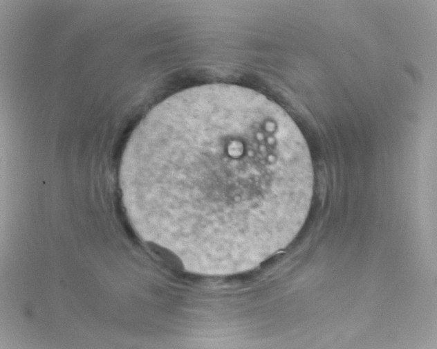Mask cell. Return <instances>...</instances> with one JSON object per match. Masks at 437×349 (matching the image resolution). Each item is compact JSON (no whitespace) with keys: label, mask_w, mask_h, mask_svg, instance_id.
Masks as SVG:
<instances>
[{"label":"cell","mask_w":437,"mask_h":349,"mask_svg":"<svg viewBox=\"0 0 437 349\" xmlns=\"http://www.w3.org/2000/svg\"><path fill=\"white\" fill-rule=\"evenodd\" d=\"M127 208L151 242L186 260L259 263L308 215L314 172L301 132L252 89L208 84L155 106L120 166Z\"/></svg>","instance_id":"obj_1"}]
</instances>
